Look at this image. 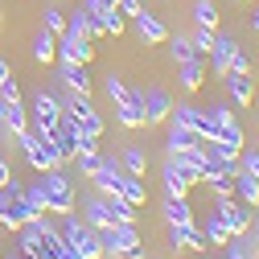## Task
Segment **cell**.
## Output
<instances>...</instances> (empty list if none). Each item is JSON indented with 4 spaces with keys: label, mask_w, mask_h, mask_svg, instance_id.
Segmentation results:
<instances>
[{
    "label": "cell",
    "mask_w": 259,
    "mask_h": 259,
    "mask_svg": "<svg viewBox=\"0 0 259 259\" xmlns=\"http://www.w3.org/2000/svg\"><path fill=\"white\" fill-rule=\"evenodd\" d=\"M99 247H103V255H111V259H144V243H140V235H136L132 222H111V226H103V231H99Z\"/></svg>",
    "instance_id": "obj_1"
},
{
    "label": "cell",
    "mask_w": 259,
    "mask_h": 259,
    "mask_svg": "<svg viewBox=\"0 0 259 259\" xmlns=\"http://www.w3.org/2000/svg\"><path fill=\"white\" fill-rule=\"evenodd\" d=\"M41 193H46V210H54V214H70L74 210V185H70V177L62 169H46Z\"/></svg>",
    "instance_id": "obj_2"
},
{
    "label": "cell",
    "mask_w": 259,
    "mask_h": 259,
    "mask_svg": "<svg viewBox=\"0 0 259 259\" xmlns=\"http://www.w3.org/2000/svg\"><path fill=\"white\" fill-rule=\"evenodd\" d=\"M189 41H193V50H198V54H210V46H214V29H202V25H198Z\"/></svg>",
    "instance_id": "obj_34"
},
{
    "label": "cell",
    "mask_w": 259,
    "mask_h": 259,
    "mask_svg": "<svg viewBox=\"0 0 259 259\" xmlns=\"http://www.w3.org/2000/svg\"><path fill=\"white\" fill-rule=\"evenodd\" d=\"M239 165H243L247 173L259 177V152H255V148H243V152H239Z\"/></svg>",
    "instance_id": "obj_37"
},
{
    "label": "cell",
    "mask_w": 259,
    "mask_h": 259,
    "mask_svg": "<svg viewBox=\"0 0 259 259\" xmlns=\"http://www.w3.org/2000/svg\"><path fill=\"white\" fill-rule=\"evenodd\" d=\"M226 87H231V99L239 107H251V99H255V78L251 74H226Z\"/></svg>",
    "instance_id": "obj_20"
},
{
    "label": "cell",
    "mask_w": 259,
    "mask_h": 259,
    "mask_svg": "<svg viewBox=\"0 0 259 259\" xmlns=\"http://www.w3.org/2000/svg\"><path fill=\"white\" fill-rule=\"evenodd\" d=\"M169 247H173V251H181V247H189V251H210V243H206V235H202L198 222H177V226H169Z\"/></svg>",
    "instance_id": "obj_11"
},
{
    "label": "cell",
    "mask_w": 259,
    "mask_h": 259,
    "mask_svg": "<svg viewBox=\"0 0 259 259\" xmlns=\"http://www.w3.org/2000/svg\"><path fill=\"white\" fill-rule=\"evenodd\" d=\"M9 181H13V169H9V165H5V160H0V189H5V185H9Z\"/></svg>",
    "instance_id": "obj_41"
},
{
    "label": "cell",
    "mask_w": 259,
    "mask_h": 259,
    "mask_svg": "<svg viewBox=\"0 0 259 259\" xmlns=\"http://www.w3.org/2000/svg\"><path fill=\"white\" fill-rule=\"evenodd\" d=\"M58 119H62V103L54 99L50 91H37V99H33V127H29V132L54 144V127H58Z\"/></svg>",
    "instance_id": "obj_4"
},
{
    "label": "cell",
    "mask_w": 259,
    "mask_h": 259,
    "mask_svg": "<svg viewBox=\"0 0 259 259\" xmlns=\"http://www.w3.org/2000/svg\"><path fill=\"white\" fill-rule=\"evenodd\" d=\"M198 144H202V136H198V132H189V127H181V123H173V127H169V156L189 152V148H198Z\"/></svg>",
    "instance_id": "obj_23"
},
{
    "label": "cell",
    "mask_w": 259,
    "mask_h": 259,
    "mask_svg": "<svg viewBox=\"0 0 259 259\" xmlns=\"http://www.w3.org/2000/svg\"><path fill=\"white\" fill-rule=\"evenodd\" d=\"M140 107H144V123H165L169 111H173V99H169L160 87H152V91L140 95Z\"/></svg>",
    "instance_id": "obj_12"
},
{
    "label": "cell",
    "mask_w": 259,
    "mask_h": 259,
    "mask_svg": "<svg viewBox=\"0 0 259 259\" xmlns=\"http://www.w3.org/2000/svg\"><path fill=\"white\" fill-rule=\"evenodd\" d=\"M115 193H119L123 202H132L136 210L144 206V185H140V177H132V173H123V169H119V177H115Z\"/></svg>",
    "instance_id": "obj_18"
},
{
    "label": "cell",
    "mask_w": 259,
    "mask_h": 259,
    "mask_svg": "<svg viewBox=\"0 0 259 259\" xmlns=\"http://www.w3.org/2000/svg\"><path fill=\"white\" fill-rule=\"evenodd\" d=\"M251 235H255V239H259V218H255V231H251Z\"/></svg>",
    "instance_id": "obj_44"
},
{
    "label": "cell",
    "mask_w": 259,
    "mask_h": 259,
    "mask_svg": "<svg viewBox=\"0 0 259 259\" xmlns=\"http://www.w3.org/2000/svg\"><path fill=\"white\" fill-rule=\"evenodd\" d=\"M21 202L29 206V218H41L46 214V193H41V185H21Z\"/></svg>",
    "instance_id": "obj_28"
},
{
    "label": "cell",
    "mask_w": 259,
    "mask_h": 259,
    "mask_svg": "<svg viewBox=\"0 0 259 259\" xmlns=\"http://www.w3.org/2000/svg\"><path fill=\"white\" fill-rule=\"evenodd\" d=\"M115 9H119L123 17H136V13L144 9V5H140V0H115Z\"/></svg>",
    "instance_id": "obj_40"
},
{
    "label": "cell",
    "mask_w": 259,
    "mask_h": 259,
    "mask_svg": "<svg viewBox=\"0 0 259 259\" xmlns=\"http://www.w3.org/2000/svg\"><path fill=\"white\" fill-rule=\"evenodd\" d=\"M107 99H115V107H140V91L136 87H127L123 78H115V74H107Z\"/></svg>",
    "instance_id": "obj_17"
},
{
    "label": "cell",
    "mask_w": 259,
    "mask_h": 259,
    "mask_svg": "<svg viewBox=\"0 0 259 259\" xmlns=\"http://www.w3.org/2000/svg\"><path fill=\"white\" fill-rule=\"evenodd\" d=\"M169 119H173V123H181V127H189V132H198L202 140H210V136H214V119H210V111L193 107V103H173Z\"/></svg>",
    "instance_id": "obj_7"
},
{
    "label": "cell",
    "mask_w": 259,
    "mask_h": 259,
    "mask_svg": "<svg viewBox=\"0 0 259 259\" xmlns=\"http://www.w3.org/2000/svg\"><path fill=\"white\" fill-rule=\"evenodd\" d=\"M132 29H136V33H140L148 46H160V41H169V29H165V21H156V17H152V13H144V9L132 17Z\"/></svg>",
    "instance_id": "obj_13"
},
{
    "label": "cell",
    "mask_w": 259,
    "mask_h": 259,
    "mask_svg": "<svg viewBox=\"0 0 259 259\" xmlns=\"http://www.w3.org/2000/svg\"><path fill=\"white\" fill-rule=\"evenodd\" d=\"M0 123H5L13 136H21L25 127H29V111H25V103H21V99H9V103H5V115H0Z\"/></svg>",
    "instance_id": "obj_21"
},
{
    "label": "cell",
    "mask_w": 259,
    "mask_h": 259,
    "mask_svg": "<svg viewBox=\"0 0 259 259\" xmlns=\"http://www.w3.org/2000/svg\"><path fill=\"white\" fill-rule=\"evenodd\" d=\"M58 54H62V62H87L95 58V46H91V37L87 33H78V29H66V33H58Z\"/></svg>",
    "instance_id": "obj_9"
},
{
    "label": "cell",
    "mask_w": 259,
    "mask_h": 259,
    "mask_svg": "<svg viewBox=\"0 0 259 259\" xmlns=\"http://www.w3.org/2000/svg\"><path fill=\"white\" fill-rule=\"evenodd\" d=\"M17 140H21V148H25V160H29V165H33L37 173H46V169H62V156H58V148H54L50 140L33 136L29 127H25Z\"/></svg>",
    "instance_id": "obj_5"
},
{
    "label": "cell",
    "mask_w": 259,
    "mask_h": 259,
    "mask_svg": "<svg viewBox=\"0 0 259 259\" xmlns=\"http://www.w3.org/2000/svg\"><path fill=\"white\" fill-rule=\"evenodd\" d=\"M251 25H255V33H259V9H255V17H251Z\"/></svg>",
    "instance_id": "obj_43"
},
{
    "label": "cell",
    "mask_w": 259,
    "mask_h": 259,
    "mask_svg": "<svg viewBox=\"0 0 259 259\" xmlns=\"http://www.w3.org/2000/svg\"><path fill=\"white\" fill-rule=\"evenodd\" d=\"M115 218H111V206H107V198H91L87 202V226L91 231H103V226H111Z\"/></svg>",
    "instance_id": "obj_25"
},
{
    "label": "cell",
    "mask_w": 259,
    "mask_h": 259,
    "mask_svg": "<svg viewBox=\"0 0 259 259\" xmlns=\"http://www.w3.org/2000/svg\"><path fill=\"white\" fill-rule=\"evenodd\" d=\"M144 165H148V160H144V152H140V148H127V152H123V173L144 177Z\"/></svg>",
    "instance_id": "obj_31"
},
{
    "label": "cell",
    "mask_w": 259,
    "mask_h": 259,
    "mask_svg": "<svg viewBox=\"0 0 259 259\" xmlns=\"http://www.w3.org/2000/svg\"><path fill=\"white\" fill-rule=\"evenodd\" d=\"M46 29L50 33H62V29H66V17H62L58 9H46Z\"/></svg>",
    "instance_id": "obj_38"
},
{
    "label": "cell",
    "mask_w": 259,
    "mask_h": 259,
    "mask_svg": "<svg viewBox=\"0 0 259 259\" xmlns=\"http://www.w3.org/2000/svg\"><path fill=\"white\" fill-rule=\"evenodd\" d=\"M62 111H70V119L78 123V132H87V136H95V140L103 136V119H99V111L91 107V99H87V95H74V99L62 107Z\"/></svg>",
    "instance_id": "obj_8"
},
{
    "label": "cell",
    "mask_w": 259,
    "mask_h": 259,
    "mask_svg": "<svg viewBox=\"0 0 259 259\" xmlns=\"http://www.w3.org/2000/svg\"><path fill=\"white\" fill-rule=\"evenodd\" d=\"M177 66H181V87H185V91H198V87L206 82V62H202V54L189 58V62H177Z\"/></svg>",
    "instance_id": "obj_24"
},
{
    "label": "cell",
    "mask_w": 259,
    "mask_h": 259,
    "mask_svg": "<svg viewBox=\"0 0 259 259\" xmlns=\"http://www.w3.org/2000/svg\"><path fill=\"white\" fill-rule=\"evenodd\" d=\"M58 58V33H50V29H41V33L33 37V62H54Z\"/></svg>",
    "instance_id": "obj_26"
},
{
    "label": "cell",
    "mask_w": 259,
    "mask_h": 259,
    "mask_svg": "<svg viewBox=\"0 0 259 259\" xmlns=\"http://www.w3.org/2000/svg\"><path fill=\"white\" fill-rule=\"evenodd\" d=\"M226 74H251V58L235 46V54H231V66H226Z\"/></svg>",
    "instance_id": "obj_35"
},
{
    "label": "cell",
    "mask_w": 259,
    "mask_h": 259,
    "mask_svg": "<svg viewBox=\"0 0 259 259\" xmlns=\"http://www.w3.org/2000/svg\"><path fill=\"white\" fill-rule=\"evenodd\" d=\"M231 54H235V37L231 33H218L214 29V46H210V66L218 74H226V66H231Z\"/></svg>",
    "instance_id": "obj_16"
},
{
    "label": "cell",
    "mask_w": 259,
    "mask_h": 259,
    "mask_svg": "<svg viewBox=\"0 0 259 259\" xmlns=\"http://www.w3.org/2000/svg\"><path fill=\"white\" fill-rule=\"evenodd\" d=\"M165 222H169V226L193 222V206L185 202V193H169V198H165Z\"/></svg>",
    "instance_id": "obj_22"
},
{
    "label": "cell",
    "mask_w": 259,
    "mask_h": 259,
    "mask_svg": "<svg viewBox=\"0 0 259 259\" xmlns=\"http://www.w3.org/2000/svg\"><path fill=\"white\" fill-rule=\"evenodd\" d=\"M202 235H206V243H210V247H222L226 239H231V231H226V222H222L218 214H210V222L202 226Z\"/></svg>",
    "instance_id": "obj_30"
},
{
    "label": "cell",
    "mask_w": 259,
    "mask_h": 259,
    "mask_svg": "<svg viewBox=\"0 0 259 259\" xmlns=\"http://www.w3.org/2000/svg\"><path fill=\"white\" fill-rule=\"evenodd\" d=\"M0 99H21V87H17V78H13V74L0 82Z\"/></svg>",
    "instance_id": "obj_39"
},
{
    "label": "cell",
    "mask_w": 259,
    "mask_h": 259,
    "mask_svg": "<svg viewBox=\"0 0 259 259\" xmlns=\"http://www.w3.org/2000/svg\"><path fill=\"white\" fill-rule=\"evenodd\" d=\"M231 181H235V198H239V202H247V206H259V177H255V173H247L243 165H235Z\"/></svg>",
    "instance_id": "obj_15"
},
{
    "label": "cell",
    "mask_w": 259,
    "mask_h": 259,
    "mask_svg": "<svg viewBox=\"0 0 259 259\" xmlns=\"http://www.w3.org/2000/svg\"><path fill=\"white\" fill-rule=\"evenodd\" d=\"M169 54H173V62H189V58H198V50H193L189 37H173V41H169Z\"/></svg>",
    "instance_id": "obj_32"
},
{
    "label": "cell",
    "mask_w": 259,
    "mask_h": 259,
    "mask_svg": "<svg viewBox=\"0 0 259 259\" xmlns=\"http://www.w3.org/2000/svg\"><path fill=\"white\" fill-rule=\"evenodd\" d=\"M103 198H107V206H111V218H115V222H132V226H136V206H132V202H123L119 193H103Z\"/></svg>",
    "instance_id": "obj_27"
},
{
    "label": "cell",
    "mask_w": 259,
    "mask_h": 259,
    "mask_svg": "<svg viewBox=\"0 0 259 259\" xmlns=\"http://www.w3.org/2000/svg\"><path fill=\"white\" fill-rule=\"evenodd\" d=\"M193 25L218 29V9H214V0H198V5H193Z\"/></svg>",
    "instance_id": "obj_29"
},
{
    "label": "cell",
    "mask_w": 259,
    "mask_h": 259,
    "mask_svg": "<svg viewBox=\"0 0 259 259\" xmlns=\"http://www.w3.org/2000/svg\"><path fill=\"white\" fill-rule=\"evenodd\" d=\"M251 210H255V206H247V202H239V198H218L210 214H218L231 235H243V231H251Z\"/></svg>",
    "instance_id": "obj_6"
},
{
    "label": "cell",
    "mask_w": 259,
    "mask_h": 259,
    "mask_svg": "<svg viewBox=\"0 0 259 259\" xmlns=\"http://www.w3.org/2000/svg\"><path fill=\"white\" fill-rule=\"evenodd\" d=\"M210 119H214V136H210V140H222V144L243 148V127H239V119H235L231 107H210Z\"/></svg>",
    "instance_id": "obj_10"
},
{
    "label": "cell",
    "mask_w": 259,
    "mask_h": 259,
    "mask_svg": "<svg viewBox=\"0 0 259 259\" xmlns=\"http://www.w3.org/2000/svg\"><path fill=\"white\" fill-rule=\"evenodd\" d=\"M62 239H66V247H70L78 259H99V255H103L99 235H95L87 222H74L70 214H66V222H62Z\"/></svg>",
    "instance_id": "obj_3"
},
{
    "label": "cell",
    "mask_w": 259,
    "mask_h": 259,
    "mask_svg": "<svg viewBox=\"0 0 259 259\" xmlns=\"http://www.w3.org/2000/svg\"><path fill=\"white\" fill-rule=\"evenodd\" d=\"M193 181H198V177H193V169L185 165V160L181 156H169V165H165V189L169 193H185Z\"/></svg>",
    "instance_id": "obj_14"
},
{
    "label": "cell",
    "mask_w": 259,
    "mask_h": 259,
    "mask_svg": "<svg viewBox=\"0 0 259 259\" xmlns=\"http://www.w3.org/2000/svg\"><path fill=\"white\" fill-rule=\"evenodd\" d=\"M123 127H144V107H115Z\"/></svg>",
    "instance_id": "obj_33"
},
{
    "label": "cell",
    "mask_w": 259,
    "mask_h": 259,
    "mask_svg": "<svg viewBox=\"0 0 259 259\" xmlns=\"http://www.w3.org/2000/svg\"><path fill=\"white\" fill-rule=\"evenodd\" d=\"M62 82H66L74 95H91V78L82 62H62Z\"/></svg>",
    "instance_id": "obj_19"
},
{
    "label": "cell",
    "mask_w": 259,
    "mask_h": 259,
    "mask_svg": "<svg viewBox=\"0 0 259 259\" xmlns=\"http://www.w3.org/2000/svg\"><path fill=\"white\" fill-rule=\"evenodd\" d=\"M0 21H5V17H0Z\"/></svg>",
    "instance_id": "obj_47"
},
{
    "label": "cell",
    "mask_w": 259,
    "mask_h": 259,
    "mask_svg": "<svg viewBox=\"0 0 259 259\" xmlns=\"http://www.w3.org/2000/svg\"><path fill=\"white\" fill-rule=\"evenodd\" d=\"M5 103H9V99H0V115H5Z\"/></svg>",
    "instance_id": "obj_45"
},
{
    "label": "cell",
    "mask_w": 259,
    "mask_h": 259,
    "mask_svg": "<svg viewBox=\"0 0 259 259\" xmlns=\"http://www.w3.org/2000/svg\"><path fill=\"white\" fill-rule=\"evenodd\" d=\"M9 74H13V70H9V62H5V58H0V82H5Z\"/></svg>",
    "instance_id": "obj_42"
},
{
    "label": "cell",
    "mask_w": 259,
    "mask_h": 259,
    "mask_svg": "<svg viewBox=\"0 0 259 259\" xmlns=\"http://www.w3.org/2000/svg\"><path fill=\"white\" fill-rule=\"evenodd\" d=\"M99 165H103V156H99V152H78V169H82L87 177H91L95 169H99Z\"/></svg>",
    "instance_id": "obj_36"
},
{
    "label": "cell",
    "mask_w": 259,
    "mask_h": 259,
    "mask_svg": "<svg viewBox=\"0 0 259 259\" xmlns=\"http://www.w3.org/2000/svg\"><path fill=\"white\" fill-rule=\"evenodd\" d=\"M251 259H259V251H255V255H251Z\"/></svg>",
    "instance_id": "obj_46"
}]
</instances>
